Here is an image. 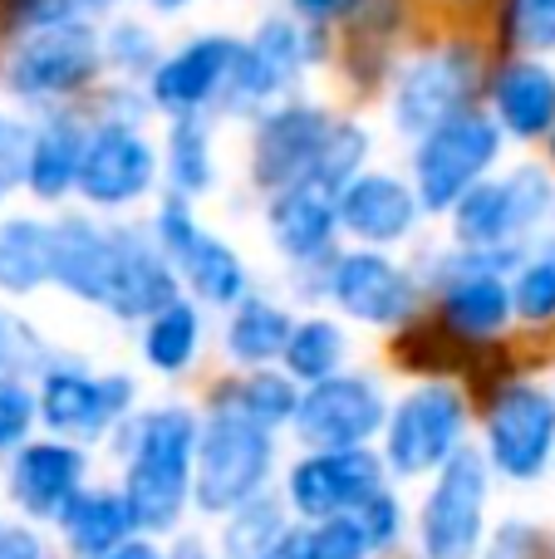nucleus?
<instances>
[{"label":"nucleus","mask_w":555,"mask_h":559,"mask_svg":"<svg viewBox=\"0 0 555 559\" xmlns=\"http://www.w3.org/2000/svg\"><path fill=\"white\" fill-rule=\"evenodd\" d=\"M108 59H114L118 69H147L153 64V39H147V29L118 25L114 35H108Z\"/></svg>","instance_id":"nucleus-42"},{"label":"nucleus","mask_w":555,"mask_h":559,"mask_svg":"<svg viewBox=\"0 0 555 559\" xmlns=\"http://www.w3.org/2000/svg\"><path fill=\"white\" fill-rule=\"evenodd\" d=\"M551 157H555V133H551Z\"/></svg>","instance_id":"nucleus-48"},{"label":"nucleus","mask_w":555,"mask_h":559,"mask_svg":"<svg viewBox=\"0 0 555 559\" xmlns=\"http://www.w3.org/2000/svg\"><path fill=\"white\" fill-rule=\"evenodd\" d=\"M511 299H517V314H527V319H555V251H546L541 261H531L527 271H521L517 289H511Z\"/></svg>","instance_id":"nucleus-37"},{"label":"nucleus","mask_w":555,"mask_h":559,"mask_svg":"<svg viewBox=\"0 0 555 559\" xmlns=\"http://www.w3.org/2000/svg\"><path fill=\"white\" fill-rule=\"evenodd\" d=\"M35 413H39V403L29 397V388H20L15 378H0V452L29 432Z\"/></svg>","instance_id":"nucleus-39"},{"label":"nucleus","mask_w":555,"mask_h":559,"mask_svg":"<svg viewBox=\"0 0 555 559\" xmlns=\"http://www.w3.org/2000/svg\"><path fill=\"white\" fill-rule=\"evenodd\" d=\"M462 423H468V407L452 393L448 383H423L418 393H409L389 417V447H383V462L399 476H423L433 466H442L458 452Z\"/></svg>","instance_id":"nucleus-6"},{"label":"nucleus","mask_w":555,"mask_h":559,"mask_svg":"<svg viewBox=\"0 0 555 559\" xmlns=\"http://www.w3.org/2000/svg\"><path fill=\"white\" fill-rule=\"evenodd\" d=\"M94 5H104V0H94Z\"/></svg>","instance_id":"nucleus-49"},{"label":"nucleus","mask_w":555,"mask_h":559,"mask_svg":"<svg viewBox=\"0 0 555 559\" xmlns=\"http://www.w3.org/2000/svg\"><path fill=\"white\" fill-rule=\"evenodd\" d=\"M344 358V334L330 324V319H305V324L291 329V344H285V368L305 383H320L340 368Z\"/></svg>","instance_id":"nucleus-33"},{"label":"nucleus","mask_w":555,"mask_h":559,"mask_svg":"<svg viewBox=\"0 0 555 559\" xmlns=\"http://www.w3.org/2000/svg\"><path fill=\"white\" fill-rule=\"evenodd\" d=\"M511 305H517V299H511L507 280L497 271H487V265L462 261V271L442 285V319L468 338L501 334V324L511 319Z\"/></svg>","instance_id":"nucleus-24"},{"label":"nucleus","mask_w":555,"mask_h":559,"mask_svg":"<svg viewBox=\"0 0 555 559\" xmlns=\"http://www.w3.org/2000/svg\"><path fill=\"white\" fill-rule=\"evenodd\" d=\"M482 559H551V545H546V535H541L536 525L507 521L497 535H492V545H487V555Z\"/></svg>","instance_id":"nucleus-41"},{"label":"nucleus","mask_w":555,"mask_h":559,"mask_svg":"<svg viewBox=\"0 0 555 559\" xmlns=\"http://www.w3.org/2000/svg\"><path fill=\"white\" fill-rule=\"evenodd\" d=\"M477 344L482 338H468L442 319V324H413L409 334H399L393 344V358L413 373H452V368H472L477 364Z\"/></svg>","instance_id":"nucleus-29"},{"label":"nucleus","mask_w":555,"mask_h":559,"mask_svg":"<svg viewBox=\"0 0 555 559\" xmlns=\"http://www.w3.org/2000/svg\"><path fill=\"white\" fill-rule=\"evenodd\" d=\"M285 540V525H281V511L271 501H246L232 511V531H226V550L236 559H265L275 545Z\"/></svg>","instance_id":"nucleus-35"},{"label":"nucleus","mask_w":555,"mask_h":559,"mask_svg":"<svg viewBox=\"0 0 555 559\" xmlns=\"http://www.w3.org/2000/svg\"><path fill=\"white\" fill-rule=\"evenodd\" d=\"M10 344H15V324H10V319H5V314H0V364H5Z\"/></svg>","instance_id":"nucleus-46"},{"label":"nucleus","mask_w":555,"mask_h":559,"mask_svg":"<svg viewBox=\"0 0 555 559\" xmlns=\"http://www.w3.org/2000/svg\"><path fill=\"white\" fill-rule=\"evenodd\" d=\"M59 525H64L69 545L88 559L118 550V545L128 540V531H138L133 511H128V496H108V491H79L74 501L64 506Z\"/></svg>","instance_id":"nucleus-28"},{"label":"nucleus","mask_w":555,"mask_h":559,"mask_svg":"<svg viewBox=\"0 0 555 559\" xmlns=\"http://www.w3.org/2000/svg\"><path fill=\"white\" fill-rule=\"evenodd\" d=\"M98 59H104V49H98V35L84 20H49V25H35L15 45L5 84L20 98L39 104V98H59L84 88L98 74Z\"/></svg>","instance_id":"nucleus-4"},{"label":"nucleus","mask_w":555,"mask_h":559,"mask_svg":"<svg viewBox=\"0 0 555 559\" xmlns=\"http://www.w3.org/2000/svg\"><path fill=\"white\" fill-rule=\"evenodd\" d=\"M177 299V275L167 255H157L138 231H118V261L108 280L104 309L118 319H153Z\"/></svg>","instance_id":"nucleus-22"},{"label":"nucleus","mask_w":555,"mask_h":559,"mask_svg":"<svg viewBox=\"0 0 555 559\" xmlns=\"http://www.w3.org/2000/svg\"><path fill=\"white\" fill-rule=\"evenodd\" d=\"M197 348H202V319H197L192 305L173 299L167 309H157V314L147 319L143 358L157 368V373H182V368L197 358Z\"/></svg>","instance_id":"nucleus-30"},{"label":"nucleus","mask_w":555,"mask_h":559,"mask_svg":"<svg viewBox=\"0 0 555 559\" xmlns=\"http://www.w3.org/2000/svg\"><path fill=\"white\" fill-rule=\"evenodd\" d=\"M330 295L359 324L393 329L413 314V280L374 251H350L330 265Z\"/></svg>","instance_id":"nucleus-17"},{"label":"nucleus","mask_w":555,"mask_h":559,"mask_svg":"<svg viewBox=\"0 0 555 559\" xmlns=\"http://www.w3.org/2000/svg\"><path fill=\"white\" fill-rule=\"evenodd\" d=\"M212 138L206 128L197 123V114H182L167 133V177H173L177 197H192V192H206L212 187Z\"/></svg>","instance_id":"nucleus-32"},{"label":"nucleus","mask_w":555,"mask_h":559,"mask_svg":"<svg viewBox=\"0 0 555 559\" xmlns=\"http://www.w3.org/2000/svg\"><path fill=\"white\" fill-rule=\"evenodd\" d=\"M383 388L364 373H330L300 397L295 427L310 447H364L383 427Z\"/></svg>","instance_id":"nucleus-10"},{"label":"nucleus","mask_w":555,"mask_h":559,"mask_svg":"<svg viewBox=\"0 0 555 559\" xmlns=\"http://www.w3.org/2000/svg\"><path fill=\"white\" fill-rule=\"evenodd\" d=\"M88 133L74 118H49L45 128L29 133V163H25V187L45 202L64 197L69 187H79V163H84Z\"/></svg>","instance_id":"nucleus-25"},{"label":"nucleus","mask_w":555,"mask_h":559,"mask_svg":"<svg viewBox=\"0 0 555 559\" xmlns=\"http://www.w3.org/2000/svg\"><path fill=\"white\" fill-rule=\"evenodd\" d=\"M291 5H295V15L315 20V25H330V20L354 15V10H359V0H291Z\"/></svg>","instance_id":"nucleus-44"},{"label":"nucleus","mask_w":555,"mask_h":559,"mask_svg":"<svg viewBox=\"0 0 555 559\" xmlns=\"http://www.w3.org/2000/svg\"><path fill=\"white\" fill-rule=\"evenodd\" d=\"M98 559H167L157 545H147V540H123L118 550H108V555H98Z\"/></svg>","instance_id":"nucleus-45"},{"label":"nucleus","mask_w":555,"mask_h":559,"mask_svg":"<svg viewBox=\"0 0 555 559\" xmlns=\"http://www.w3.org/2000/svg\"><path fill=\"white\" fill-rule=\"evenodd\" d=\"M133 383L128 378H88L79 368H49L39 383V417L64 437H98L114 417L128 413Z\"/></svg>","instance_id":"nucleus-16"},{"label":"nucleus","mask_w":555,"mask_h":559,"mask_svg":"<svg viewBox=\"0 0 555 559\" xmlns=\"http://www.w3.org/2000/svg\"><path fill=\"white\" fill-rule=\"evenodd\" d=\"M492 466L511 481H531L546 472L555 452V397L531 383H507L487 413Z\"/></svg>","instance_id":"nucleus-8"},{"label":"nucleus","mask_w":555,"mask_h":559,"mask_svg":"<svg viewBox=\"0 0 555 559\" xmlns=\"http://www.w3.org/2000/svg\"><path fill=\"white\" fill-rule=\"evenodd\" d=\"M551 177H541L536 167H521L507 182H477L458 197L452 206V226H458V241L472 246V251H487V246H501L511 236H521L527 226H536L541 216L551 212Z\"/></svg>","instance_id":"nucleus-7"},{"label":"nucleus","mask_w":555,"mask_h":559,"mask_svg":"<svg viewBox=\"0 0 555 559\" xmlns=\"http://www.w3.org/2000/svg\"><path fill=\"white\" fill-rule=\"evenodd\" d=\"M147 5L163 10V15H167V10H182V5H192V0H147Z\"/></svg>","instance_id":"nucleus-47"},{"label":"nucleus","mask_w":555,"mask_h":559,"mask_svg":"<svg viewBox=\"0 0 555 559\" xmlns=\"http://www.w3.org/2000/svg\"><path fill=\"white\" fill-rule=\"evenodd\" d=\"M305 59H310V45H305L300 29H295L291 20H265V25L256 29V39L241 45V59H236V69H232L226 94L241 108L261 104V98H275L305 69Z\"/></svg>","instance_id":"nucleus-18"},{"label":"nucleus","mask_w":555,"mask_h":559,"mask_svg":"<svg viewBox=\"0 0 555 559\" xmlns=\"http://www.w3.org/2000/svg\"><path fill=\"white\" fill-rule=\"evenodd\" d=\"M330 133H334V118L310 104H285L275 114H265L261 128H256V153H251L256 182L265 192H285L295 182H310Z\"/></svg>","instance_id":"nucleus-12"},{"label":"nucleus","mask_w":555,"mask_h":559,"mask_svg":"<svg viewBox=\"0 0 555 559\" xmlns=\"http://www.w3.org/2000/svg\"><path fill=\"white\" fill-rule=\"evenodd\" d=\"M114 261H118V231L88 222V216L55 222V285H64L74 299L104 305Z\"/></svg>","instance_id":"nucleus-20"},{"label":"nucleus","mask_w":555,"mask_h":559,"mask_svg":"<svg viewBox=\"0 0 555 559\" xmlns=\"http://www.w3.org/2000/svg\"><path fill=\"white\" fill-rule=\"evenodd\" d=\"M45 280H55V226L35 222V216L0 222V289L35 295Z\"/></svg>","instance_id":"nucleus-27"},{"label":"nucleus","mask_w":555,"mask_h":559,"mask_svg":"<svg viewBox=\"0 0 555 559\" xmlns=\"http://www.w3.org/2000/svg\"><path fill=\"white\" fill-rule=\"evenodd\" d=\"M265 476H271V427H261L236 407L206 417L202 437H197L192 501L212 515L236 511L261 491Z\"/></svg>","instance_id":"nucleus-2"},{"label":"nucleus","mask_w":555,"mask_h":559,"mask_svg":"<svg viewBox=\"0 0 555 559\" xmlns=\"http://www.w3.org/2000/svg\"><path fill=\"white\" fill-rule=\"evenodd\" d=\"M334 226H340V206L334 192L320 182H295L285 192H275L271 202V236L291 261H315L324 255Z\"/></svg>","instance_id":"nucleus-23"},{"label":"nucleus","mask_w":555,"mask_h":559,"mask_svg":"<svg viewBox=\"0 0 555 559\" xmlns=\"http://www.w3.org/2000/svg\"><path fill=\"white\" fill-rule=\"evenodd\" d=\"M157 246H163V255L187 275V285L202 299L236 305L246 295V271L236 261V251L197 226V216L182 206V197L163 202V212H157Z\"/></svg>","instance_id":"nucleus-13"},{"label":"nucleus","mask_w":555,"mask_h":559,"mask_svg":"<svg viewBox=\"0 0 555 559\" xmlns=\"http://www.w3.org/2000/svg\"><path fill=\"white\" fill-rule=\"evenodd\" d=\"M340 206V226L354 231L359 241H403L418 222V192L399 182V177H383V173H369V177H354V182L340 187L334 197Z\"/></svg>","instance_id":"nucleus-21"},{"label":"nucleus","mask_w":555,"mask_h":559,"mask_svg":"<svg viewBox=\"0 0 555 559\" xmlns=\"http://www.w3.org/2000/svg\"><path fill=\"white\" fill-rule=\"evenodd\" d=\"M236 59H241V45H236V39L202 35L153 69L147 94H153L157 108H167V114H177V118L197 114V108H206L216 94H226Z\"/></svg>","instance_id":"nucleus-15"},{"label":"nucleus","mask_w":555,"mask_h":559,"mask_svg":"<svg viewBox=\"0 0 555 559\" xmlns=\"http://www.w3.org/2000/svg\"><path fill=\"white\" fill-rule=\"evenodd\" d=\"M157 157L143 138L128 123H104L98 133H88L84 163H79V192L94 206H128L153 187Z\"/></svg>","instance_id":"nucleus-14"},{"label":"nucleus","mask_w":555,"mask_h":559,"mask_svg":"<svg viewBox=\"0 0 555 559\" xmlns=\"http://www.w3.org/2000/svg\"><path fill=\"white\" fill-rule=\"evenodd\" d=\"M497 147H501L497 123L482 118V114H472V108L452 114L448 123L428 128L423 143H418V153H413L418 202L428 206V212H448V206H458V197L468 192V187H477L482 173L497 163Z\"/></svg>","instance_id":"nucleus-3"},{"label":"nucleus","mask_w":555,"mask_h":559,"mask_svg":"<svg viewBox=\"0 0 555 559\" xmlns=\"http://www.w3.org/2000/svg\"><path fill=\"white\" fill-rule=\"evenodd\" d=\"M0 559H49L45 540L25 525H0Z\"/></svg>","instance_id":"nucleus-43"},{"label":"nucleus","mask_w":555,"mask_h":559,"mask_svg":"<svg viewBox=\"0 0 555 559\" xmlns=\"http://www.w3.org/2000/svg\"><path fill=\"white\" fill-rule=\"evenodd\" d=\"M497 118L511 138H541L555 128V74L546 64H507L497 79Z\"/></svg>","instance_id":"nucleus-26"},{"label":"nucleus","mask_w":555,"mask_h":559,"mask_svg":"<svg viewBox=\"0 0 555 559\" xmlns=\"http://www.w3.org/2000/svg\"><path fill=\"white\" fill-rule=\"evenodd\" d=\"M25 163H29V133L15 118L0 114V202L25 182Z\"/></svg>","instance_id":"nucleus-40"},{"label":"nucleus","mask_w":555,"mask_h":559,"mask_svg":"<svg viewBox=\"0 0 555 559\" xmlns=\"http://www.w3.org/2000/svg\"><path fill=\"white\" fill-rule=\"evenodd\" d=\"M232 407L246 417H256L261 427H281V423H295L300 413V397H295L291 378L281 373H251L232 388Z\"/></svg>","instance_id":"nucleus-34"},{"label":"nucleus","mask_w":555,"mask_h":559,"mask_svg":"<svg viewBox=\"0 0 555 559\" xmlns=\"http://www.w3.org/2000/svg\"><path fill=\"white\" fill-rule=\"evenodd\" d=\"M197 437H202V427L182 407H163V413L138 417L133 452H128V481H123L138 531L167 535L177 525L187 496H192Z\"/></svg>","instance_id":"nucleus-1"},{"label":"nucleus","mask_w":555,"mask_h":559,"mask_svg":"<svg viewBox=\"0 0 555 559\" xmlns=\"http://www.w3.org/2000/svg\"><path fill=\"white\" fill-rule=\"evenodd\" d=\"M354 515H359V525H364V535H369L374 550H389V545L399 540V531H403V506H399V496L393 491H374Z\"/></svg>","instance_id":"nucleus-38"},{"label":"nucleus","mask_w":555,"mask_h":559,"mask_svg":"<svg viewBox=\"0 0 555 559\" xmlns=\"http://www.w3.org/2000/svg\"><path fill=\"white\" fill-rule=\"evenodd\" d=\"M84 481V452L64 442H35L10 466V496L35 521H59Z\"/></svg>","instance_id":"nucleus-19"},{"label":"nucleus","mask_w":555,"mask_h":559,"mask_svg":"<svg viewBox=\"0 0 555 559\" xmlns=\"http://www.w3.org/2000/svg\"><path fill=\"white\" fill-rule=\"evenodd\" d=\"M291 314L281 305H265V299H241L236 319L226 329V348H232L241 364H265V358L285 354L291 344Z\"/></svg>","instance_id":"nucleus-31"},{"label":"nucleus","mask_w":555,"mask_h":559,"mask_svg":"<svg viewBox=\"0 0 555 559\" xmlns=\"http://www.w3.org/2000/svg\"><path fill=\"white\" fill-rule=\"evenodd\" d=\"M472 88H477V55L472 49H438V55H423L418 64L403 69L399 94H393V123L403 133L423 138L428 128L448 123L452 114L472 104Z\"/></svg>","instance_id":"nucleus-11"},{"label":"nucleus","mask_w":555,"mask_h":559,"mask_svg":"<svg viewBox=\"0 0 555 559\" xmlns=\"http://www.w3.org/2000/svg\"><path fill=\"white\" fill-rule=\"evenodd\" d=\"M374 491H383V462L364 447H324L291 472V506L305 521L354 515Z\"/></svg>","instance_id":"nucleus-9"},{"label":"nucleus","mask_w":555,"mask_h":559,"mask_svg":"<svg viewBox=\"0 0 555 559\" xmlns=\"http://www.w3.org/2000/svg\"><path fill=\"white\" fill-rule=\"evenodd\" d=\"M482 511H487V462L477 452H452L423 501V555L472 559L482 545Z\"/></svg>","instance_id":"nucleus-5"},{"label":"nucleus","mask_w":555,"mask_h":559,"mask_svg":"<svg viewBox=\"0 0 555 559\" xmlns=\"http://www.w3.org/2000/svg\"><path fill=\"white\" fill-rule=\"evenodd\" d=\"M507 39L521 49H555V0H507Z\"/></svg>","instance_id":"nucleus-36"}]
</instances>
